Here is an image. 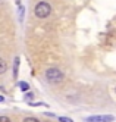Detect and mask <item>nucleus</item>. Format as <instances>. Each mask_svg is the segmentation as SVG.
Wrapping results in <instances>:
<instances>
[{
  "label": "nucleus",
  "instance_id": "nucleus-5",
  "mask_svg": "<svg viewBox=\"0 0 116 122\" xmlns=\"http://www.w3.org/2000/svg\"><path fill=\"white\" fill-rule=\"evenodd\" d=\"M6 71H7V63H6V60H5V59L0 57V75L5 74Z\"/></svg>",
  "mask_w": 116,
  "mask_h": 122
},
{
  "label": "nucleus",
  "instance_id": "nucleus-2",
  "mask_svg": "<svg viewBox=\"0 0 116 122\" xmlns=\"http://www.w3.org/2000/svg\"><path fill=\"white\" fill-rule=\"evenodd\" d=\"M50 13H51V6L47 2H38L37 5H35V7H34V15L37 16L38 19L49 18Z\"/></svg>",
  "mask_w": 116,
  "mask_h": 122
},
{
  "label": "nucleus",
  "instance_id": "nucleus-13",
  "mask_svg": "<svg viewBox=\"0 0 116 122\" xmlns=\"http://www.w3.org/2000/svg\"><path fill=\"white\" fill-rule=\"evenodd\" d=\"M0 3H2V0H0Z\"/></svg>",
  "mask_w": 116,
  "mask_h": 122
},
{
  "label": "nucleus",
  "instance_id": "nucleus-3",
  "mask_svg": "<svg viewBox=\"0 0 116 122\" xmlns=\"http://www.w3.org/2000/svg\"><path fill=\"white\" fill-rule=\"evenodd\" d=\"M115 116L112 115H96V116H88L85 122H113Z\"/></svg>",
  "mask_w": 116,
  "mask_h": 122
},
{
  "label": "nucleus",
  "instance_id": "nucleus-1",
  "mask_svg": "<svg viewBox=\"0 0 116 122\" xmlns=\"http://www.w3.org/2000/svg\"><path fill=\"white\" fill-rule=\"evenodd\" d=\"M44 76H46V81L50 82V84H60L65 80V74L62 72L57 66L47 68L46 72H44Z\"/></svg>",
  "mask_w": 116,
  "mask_h": 122
},
{
  "label": "nucleus",
  "instance_id": "nucleus-6",
  "mask_svg": "<svg viewBox=\"0 0 116 122\" xmlns=\"http://www.w3.org/2000/svg\"><path fill=\"white\" fill-rule=\"evenodd\" d=\"M19 88H21L22 91H28V90H30V85L26 84L25 81H21V82H19Z\"/></svg>",
  "mask_w": 116,
  "mask_h": 122
},
{
  "label": "nucleus",
  "instance_id": "nucleus-4",
  "mask_svg": "<svg viewBox=\"0 0 116 122\" xmlns=\"http://www.w3.org/2000/svg\"><path fill=\"white\" fill-rule=\"evenodd\" d=\"M19 62H21V59H19V57H15V60H13V78H18V69H19Z\"/></svg>",
  "mask_w": 116,
  "mask_h": 122
},
{
  "label": "nucleus",
  "instance_id": "nucleus-9",
  "mask_svg": "<svg viewBox=\"0 0 116 122\" xmlns=\"http://www.w3.org/2000/svg\"><path fill=\"white\" fill-rule=\"evenodd\" d=\"M0 122H12L10 118H7V116H0Z\"/></svg>",
  "mask_w": 116,
  "mask_h": 122
},
{
  "label": "nucleus",
  "instance_id": "nucleus-12",
  "mask_svg": "<svg viewBox=\"0 0 116 122\" xmlns=\"http://www.w3.org/2000/svg\"><path fill=\"white\" fill-rule=\"evenodd\" d=\"M115 93H116V88H115Z\"/></svg>",
  "mask_w": 116,
  "mask_h": 122
},
{
  "label": "nucleus",
  "instance_id": "nucleus-11",
  "mask_svg": "<svg viewBox=\"0 0 116 122\" xmlns=\"http://www.w3.org/2000/svg\"><path fill=\"white\" fill-rule=\"evenodd\" d=\"M3 100H5V97H3V96H0V103H2Z\"/></svg>",
  "mask_w": 116,
  "mask_h": 122
},
{
  "label": "nucleus",
  "instance_id": "nucleus-10",
  "mask_svg": "<svg viewBox=\"0 0 116 122\" xmlns=\"http://www.w3.org/2000/svg\"><path fill=\"white\" fill-rule=\"evenodd\" d=\"M32 97H34V96H32V94H26V96H25V100H31Z\"/></svg>",
  "mask_w": 116,
  "mask_h": 122
},
{
  "label": "nucleus",
  "instance_id": "nucleus-8",
  "mask_svg": "<svg viewBox=\"0 0 116 122\" xmlns=\"http://www.w3.org/2000/svg\"><path fill=\"white\" fill-rule=\"evenodd\" d=\"M57 119H59V122H74L71 118H66V116H59Z\"/></svg>",
  "mask_w": 116,
  "mask_h": 122
},
{
  "label": "nucleus",
  "instance_id": "nucleus-7",
  "mask_svg": "<svg viewBox=\"0 0 116 122\" xmlns=\"http://www.w3.org/2000/svg\"><path fill=\"white\" fill-rule=\"evenodd\" d=\"M22 122H40V121L37 118H34V116H26V118L22 119Z\"/></svg>",
  "mask_w": 116,
  "mask_h": 122
}]
</instances>
